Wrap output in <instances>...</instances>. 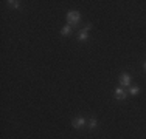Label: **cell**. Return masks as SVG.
<instances>
[{
  "instance_id": "1",
  "label": "cell",
  "mask_w": 146,
  "mask_h": 139,
  "mask_svg": "<svg viewBox=\"0 0 146 139\" xmlns=\"http://www.w3.org/2000/svg\"><path fill=\"white\" fill-rule=\"evenodd\" d=\"M81 20V14H79L78 11H68L67 12V22L70 26H75L78 25V22Z\"/></svg>"
},
{
  "instance_id": "2",
  "label": "cell",
  "mask_w": 146,
  "mask_h": 139,
  "mask_svg": "<svg viewBox=\"0 0 146 139\" xmlns=\"http://www.w3.org/2000/svg\"><path fill=\"white\" fill-rule=\"evenodd\" d=\"M126 96L127 94H126V91L123 90V87H120V88L115 90V97L118 100H124V99H126Z\"/></svg>"
},
{
  "instance_id": "3",
  "label": "cell",
  "mask_w": 146,
  "mask_h": 139,
  "mask_svg": "<svg viewBox=\"0 0 146 139\" xmlns=\"http://www.w3.org/2000/svg\"><path fill=\"white\" fill-rule=\"evenodd\" d=\"M72 125L75 128H82L86 125V121H84V117H76V119H73V122Z\"/></svg>"
},
{
  "instance_id": "4",
  "label": "cell",
  "mask_w": 146,
  "mask_h": 139,
  "mask_svg": "<svg viewBox=\"0 0 146 139\" xmlns=\"http://www.w3.org/2000/svg\"><path fill=\"white\" fill-rule=\"evenodd\" d=\"M120 83H121V87H127L131 83V76L126 74V73H124V74H121L120 76Z\"/></svg>"
},
{
  "instance_id": "5",
  "label": "cell",
  "mask_w": 146,
  "mask_h": 139,
  "mask_svg": "<svg viewBox=\"0 0 146 139\" xmlns=\"http://www.w3.org/2000/svg\"><path fill=\"white\" fill-rule=\"evenodd\" d=\"M78 39L81 40V42H84V40H87L89 39V34H87V31L86 30H82V31H79V34H78Z\"/></svg>"
},
{
  "instance_id": "6",
  "label": "cell",
  "mask_w": 146,
  "mask_h": 139,
  "mask_svg": "<svg viewBox=\"0 0 146 139\" xmlns=\"http://www.w3.org/2000/svg\"><path fill=\"white\" fill-rule=\"evenodd\" d=\"M70 33H72V26H70V25H65V26L61 30V34H62V36H68Z\"/></svg>"
},
{
  "instance_id": "7",
  "label": "cell",
  "mask_w": 146,
  "mask_h": 139,
  "mask_svg": "<svg viewBox=\"0 0 146 139\" xmlns=\"http://www.w3.org/2000/svg\"><path fill=\"white\" fill-rule=\"evenodd\" d=\"M87 127L90 128V130H93V128L98 127V122H96V119H90L89 122H87Z\"/></svg>"
},
{
  "instance_id": "8",
  "label": "cell",
  "mask_w": 146,
  "mask_h": 139,
  "mask_svg": "<svg viewBox=\"0 0 146 139\" xmlns=\"http://www.w3.org/2000/svg\"><path fill=\"white\" fill-rule=\"evenodd\" d=\"M138 91H140V88H138L137 85H134V87H131V88H129V94H132V96L138 94Z\"/></svg>"
},
{
  "instance_id": "9",
  "label": "cell",
  "mask_w": 146,
  "mask_h": 139,
  "mask_svg": "<svg viewBox=\"0 0 146 139\" xmlns=\"http://www.w3.org/2000/svg\"><path fill=\"white\" fill-rule=\"evenodd\" d=\"M8 6H11V8H17V6H19V2H17V0H9Z\"/></svg>"
},
{
  "instance_id": "10",
  "label": "cell",
  "mask_w": 146,
  "mask_h": 139,
  "mask_svg": "<svg viewBox=\"0 0 146 139\" xmlns=\"http://www.w3.org/2000/svg\"><path fill=\"white\" fill-rule=\"evenodd\" d=\"M86 31H89V30H92V23H87V25H86V28H84Z\"/></svg>"
},
{
  "instance_id": "11",
  "label": "cell",
  "mask_w": 146,
  "mask_h": 139,
  "mask_svg": "<svg viewBox=\"0 0 146 139\" xmlns=\"http://www.w3.org/2000/svg\"><path fill=\"white\" fill-rule=\"evenodd\" d=\"M145 70H146V62H145Z\"/></svg>"
}]
</instances>
